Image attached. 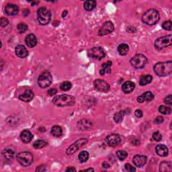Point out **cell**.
I'll return each instance as SVG.
<instances>
[{
	"mask_svg": "<svg viewBox=\"0 0 172 172\" xmlns=\"http://www.w3.org/2000/svg\"><path fill=\"white\" fill-rule=\"evenodd\" d=\"M153 70L155 73L159 77L170 76L172 73V62L171 61L166 62H160L155 64Z\"/></svg>",
	"mask_w": 172,
	"mask_h": 172,
	"instance_id": "6da1fadb",
	"label": "cell"
},
{
	"mask_svg": "<svg viewBox=\"0 0 172 172\" xmlns=\"http://www.w3.org/2000/svg\"><path fill=\"white\" fill-rule=\"evenodd\" d=\"M53 104L57 106L63 107L67 106H73L76 103V99L73 96L63 94V95L58 96L52 99Z\"/></svg>",
	"mask_w": 172,
	"mask_h": 172,
	"instance_id": "7a4b0ae2",
	"label": "cell"
},
{
	"mask_svg": "<svg viewBox=\"0 0 172 172\" xmlns=\"http://www.w3.org/2000/svg\"><path fill=\"white\" fill-rule=\"evenodd\" d=\"M159 13L156 10L150 9L143 13L142 20L148 25H154L157 24L159 20Z\"/></svg>",
	"mask_w": 172,
	"mask_h": 172,
	"instance_id": "3957f363",
	"label": "cell"
},
{
	"mask_svg": "<svg viewBox=\"0 0 172 172\" xmlns=\"http://www.w3.org/2000/svg\"><path fill=\"white\" fill-rule=\"evenodd\" d=\"M37 19L41 25L48 24L51 19V13L46 7H40L37 11Z\"/></svg>",
	"mask_w": 172,
	"mask_h": 172,
	"instance_id": "277c9868",
	"label": "cell"
},
{
	"mask_svg": "<svg viewBox=\"0 0 172 172\" xmlns=\"http://www.w3.org/2000/svg\"><path fill=\"white\" fill-rule=\"evenodd\" d=\"M18 163L24 167H28L33 162V155L30 152L24 151L18 153L16 156Z\"/></svg>",
	"mask_w": 172,
	"mask_h": 172,
	"instance_id": "5b68a950",
	"label": "cell"
},
{
	"mask_svg": "<svg viewBox=\"0 0 172 172\" xmlns=\"http://www.w3.org/2000/svg\"><path fill=\"white\" fill-rule=\"evenodd\" d=\"M172 44V35H167L165 37L158 38L155 42V47L158 50L164 49Z\"/></svg>",
	"mask_w": 172,
	"mask_h": 172,
	"instance_id": "8992f818",
	"label": "cell"
},
{
	"mask_svg": "<svg viewBox=\"0 0 172 172\" xmlns=\"http://www.w3.org/2000/svg\"><path fill=\"white\" fill-rule=\"evenodd\" d=\"M147 63V59L143 54H137L130 59V64L136 69L143 68Z\"/></svg>",
	"mask_w": 172,
	"mask_h": 172,
	"instance_id": "52a82bcc",
	"label": "cell"
},
{
	"mask_svg": "<svg viewBox=\"0 0 172 172\" xmlns=\"http://www.w3.org/2000/svg\"><path fill=\"white\" fill-rule=\"evenodd\" d=\"M52 80L51 74L48 71H45L38 77V84L41 88H46L51 84Z\"/></svg>",
	"mask_w": 172,
	"mask_h": 172,
	"instance_id": "ba28073f",
	"label": "cell"
},
{
	"mask_svg": "<svg viewBox=\"0 0 172 172\" xmlns=\"http://www.w3.org/2000/svg\"><path fill=\"white\" fill-rule=\"evenodd\" d=\"M88 55L94 59L101 60L106 56V53L101 47H93L88 51Z\"/></svg>",
	"mask_w": 172,
	"mask_h": 172,
	"instance_id": "9c48e42d",
	"label": "cell"
},
{
	"mask_svg": "<svg viewBox=\"0 0 172 172\" xmlns=\"http://www.w3.org/2000/svg\"><path fill=\"white\" fill-rule=\"evenodd\" d=\"M87 143V140L85 139V138H82V139H79L77 141H76V143H73V145H71L67 149V154L70 155H73L75 153L78 149L82 147L85 145L86 143Z\"/></svg>",
	"mask_w": 172,
	"mask_h": 172,
	"instance_id": "30bf717a",
	"label": "cell"
},
{
	"mask_svg": "<svg viewBox=\"0 0 172 172\" xmlns=\"http://www.w3.org/2000/svg\"><path fill=\"white\" fill-rule=\"evenodd\" d=\"M114 26L112 22L110 21H108L102 25L101 28L99 30L98 34L99 36H104L110 34L111 32L114 31Z\"/></svg>",
	"mask_w": 172,
	"mask_h": 172,
	"instance_id": "8fae6325",
	"label": "cell"
},
{
	"mask_svg": "<svg viewBox=\"0 0 172 172\" xmlns=\"http://www.w3.org/2000/svg\"><path fill=\"white\" fill-rule=\"evenodd\" d=\"M94 87L97 90L102 92H107L110 90V85L102 79H96L93 83Z\"/></svg>",
	"mask_w": 172,
	"mask_h": 172,
	"instance_id": "7c38bea8",
	"label": "cell"
},
{
	"mask_svg": "<svg viewBox=\"0 0 172 172\" xmlns=\"http://www.w3.org/2000/svg\"><path fill=\"white\" fill-rule=\"evenodd\" d=\"M106 142L110 147H116L120 143V137L117 134H111L106 138Z\"/></svg>",
	"mask_w": 172,
	"mask_h": 172,
	"instance_id": "4fadbf2b",
	"label": "cell"
},
{
	"mask_svg": "<svg viewBox=\"0 0 172 172\" xmlns=\"http://www.w3.org/2000/svg\"><path fill=\"white\" fill-rule=\"evenodd\" d=\"M147 158L145 155H136L132 159V162L134 163L135 165L138 168H141L145 165L147 163Z\"/></svg>",
	"mask_w": 172,
	"mask_h": 172,
	"instance_id": "5bb4252c",
	"label": "cell"
},
{
	"mask_svg": "<svg viewBox=\"0 0 172 172\" xmlns=\"http://www.w3.org/2000/svg\"><path fill=\"white\" fill-rule=\"evenodd\" d=\"M5 12L9 16H16L19 12V7L16 4H8L5 5Z\"/></svg>",
	"mask_w": 172,
	"mask_h": 172,
	"instance_id": "9a60e30c",
	"label": "cell"
},
{
	"mask_svg": "<svg viewBox=\"0 0 172 172\" xmlns=\"http://www.w3.org/2000/svg\"><path fill=\"white\" fill-rule=\"evenodd\" d=\"M154 98V95L153 94L151 91H146V92L143 93L142 95L139 96L137 98V101L139 103H143L145 101L150 102L153 100Z\"/></svg>",
	"mask_w": 172,
	"mask_h": 172,
	"instance_id": "2e32d148",
	"label": "cell"
},
{
	"mask_svg": "<svg viewBox=\"0 0 172 172\" xmlns=\"http://www.w3.org/2000/svg\"><path fill=\"white\" fill-rule=\"evenodd\" d=\"M15 52L16 55L20 58H25L28 55V51L24 45H18L16 46Z\"/></svg>",
	"mask_w": 172,
	"mask_h": 172,
	"instance_id": "e0dca14e",
	"label": "cell"
},
{
	"mask_svg": "<svg viewBox=\"0 0 172 172\" xmlns=\"http://www.w3.org/2000/svg\"><path fill=\"white\" fill-rule=\"evenodd\" d=\"M25 42L27 44L28 46L32 48L34 47L37 44V38L36 37V36L33 34H30L28 36H26V38H25Z\"/></svg>",
	"mask_w": 172,
	"mask_h": 172,
	"instance_id": "ac0fdd59",
	"label": "cell"
},
{
	"mask_svg": "<svg viewBox=\"0 0 172 172\" xmlns=\"http://www.w3.org/2000/svg\"><path fill=\"white\" fill-rule=\"evenodd\" d=\"M33 98H34V93L30 90H26L24 93H22V95L19 96V99L24 102H28L31 101Z\"/></svg>",
	"mask_w": 172,
	"mask_h": 172,
	"instance_id": "d6986e66",
	"label": "cell"
},
{
	"mask_svg": "<svg viewBox=\"0 0 172 172\" xmlns=\"http://www.w3.org/2000/svg\"><path fill=\"white\" fill-rule=\"evenodd\" d=\"M33 136L30 131L28 130H24L21 132L20 138L22 141L25 143H28L32 141Z\"/></svg>",
	"mask_w": 172,
	"mask_h": 172,
	"instance_id": "ffe728a7",
	"label": "cell"
},
{
	"mask_svg": "<svg viewBox=\"0 0 172 172\" xmlns=\"http://www.w3.org/2000/svg\"><path fill=\"white\" fill-rule=\"evenodd\" d=\"M135 84L132 82H126L124 83L122 87V90L125 93H130L135 90Z\"/></svg>",
	"mask_w": 172,
	"mask_h": 172,
	"instance_id": "44dd1931",
	"label": "cell"
},
{
	"mask_svg": "<svg viewBox=\"0 0 172 172\" xmlns=\"http://www.w3.org/2000/svg\"><path fill=\"white\" fill-rule=\"evenodd\" d=\"M157 154L161 157H165L168 155V149L164 145H159L155 148Z\"/></svg>",
	"mask_w": 172,
	"mask_h": 172,
	"instance_id": "7402d4cb",
	"label": "cell"
},
{
	"mask_svg": "<svg viewBox=\"0 0 172 172\" xmlns=\"http://www.w3.org/2000/svg\"><path fill=\"white\" fill-rule=\"evenodd\" d=\"M118 51L122 56H125L129 51V46L126 44H120L118 46Z\"/></svg>",
	"mask_w": 172,
	"mask_h": 172,
	"instance_id": "603a6c76",
	"label": "cell"
},
{
	"mask_svg": "<svg viewBox=\"0 0 172 172\" xmlns=\"http://www.w3.org/2000/svg\"><path fill=\"white\" fill-rule=\"evenodd\" d=\"M112 63L111 61H108L103 63L102 66V69L99 71V73H100L101 76H104V74L106 73H110V67L112 66Z\"/></svg>",
	"mask_w": 172,
	"mask_h": 172,
	"instance_id": "cb8c5ba5",
	"label": "cell"
},
{
	"mask_svg": "<svg viewBox=\"0 0 172 172\" xmlns=\"http://www.w3.org/2000/svg\"><path fill=\"white\" fill-rule=\"evenodd\" d=\"M160 171L163 172H170L172 170L171 168V163L170 162H163L160 164V168H159Z\"/></svg>",
	"mask_w": 172,
	"mask_h": 172,
	"instance_id": "d4e9b609",
	"label": "cell"
},
{
	"mask_svg": "<svg viewBox=\"0 0 172 172\" xmlns=\"http://www.w3.org/2000/svg\"><path fill=\"white\" fill-rule=\"evenodd\" d=\"M96 6V1H93V0H89V1H86L84 2V9L86 11H88V12H90V11H92L94 8Z\"/></svg>",
	"mask_w": 172,
	"mask_h": 172,
	"instance_id": "484cf974",
	"label": "cell"
},
{
	"mask_svg": "<svg viewBox=\"0 0 172 172\" xmlns=\"http://www.w3.org/2000/svg\"><path fill=\"white\" fill-rule=\"evenodd\" d=\"M2 155L5 159L10 161L13 159V156H14V151L11 149H5L2 152Z\"/></svg>",
	"mask_w": 172,
	"mask_h": 172,
	"instance_id": "4316f807",
	"label": "cell"
},
{
	"mask_svg": "<svg viewBox=\"0 0 172 172\" xmlns=\"http://www.w3.org/2000/svg\"><path fill=\"white\" fill-rule=\"evenodd\" d=\"M153 80V77L150 75H145V76H143L141 77L140 81H139V84L141 86L147 85L152 82Z\"/></svg>",
	"mask_w": 172,
	"mask_h": 172,
	"instance_id": "83f0119b",
	"label": "cell"
},
{
	"mask_svg": "<svg viewBox=\"0 0 172 172\" xmlns=\"http://www.w3.org/2000/svg\"><path fill=\"white\" fill-rule=\"evenodd\" d=\"M63 134V130L59 126H54L51 129V135L55 137H59Z\"/></svg>",
	"mask_w": 172,
	"mask_h": 172,
	"instance_id": "f1b7e54d",
	"label": "cell"
},
{
	"mask_svg": "<svg viewBox=\"0 0 172 172\" xmlns=\"http://www.w3.org/2000/svg\"><path fill=\"white\" fill-rule=\"evenodd\" d=\"M124 116V111H120V112L115 114L114 116V120L116 123H120L123 120Z\"/></svg>",
	"mask_w": 172,
	"mask_h": 172,
	"instance_id": "f546056e",
	"label": "cell"
},
{
	"mask_svg": "<svg viewBox=\"0 0 172 172\" xmlns=\"http://www.w3.org/2000/svg\"><path fill=\"white\" fill-rule=\"evenodd\" d=\"M47 142L46 141H45L44 140H42V139H40V140H38L37 141H35V142L34 143V144H33V147L35 149H42L43 147H46L47 145Z\"/></svg>",
	"mask_w": 172,
	"mask_h": 172,
	"instance_id": "4dcf8cb0",
	"label": "cell"
},
{
	"mask_svg": "<svg viewBox=\"0 0 172 172\" xmlns=\"http://www.w3.org/2000/svg\"><path fill=\"white\" fill-rule=\"evenodd\" d=\"M89 153L87 151H82L79 154V160L80 161L81 163H84L86 162L89 159Z\"/></svg>",
	"mask_w": 172,
	"mask_h": 172,
	"instance_id": "1f68e13d",
	"label": "cell"
},
{
	"mask_svg": "<svg viewBox=\"0 0 172 172\" xmlns=\"http://www.w3.org/2000/svg\"><path fill=\"white\" fill-rule=\"evenodd\" d=\"M159 111L160 113L163 114H170L171 112V109L170 107H167L165 106H161L159 108Z\"/></svg>",
	"mask_w": 172,
	"mask_h": 172,
	"instance_id": "d6a6232c",
	"label": "cell"
},
{
	"mask_svg": "<svg viewBox=\"0 0 172 172\" xmlns=\"http://www.w3.org/2000/svg\"><path fill=\"white\" fill-rule=\"evenodd\" d=\"M72 87V84L69 82H64L61 84L60 88L63 91H68Z\"/></svg>",
	"mask_w": 172,
	"mask_h": 172,
	"instance_id": "836d02e7",
	"label": "cell"
},
{
	"mask_svg": "<svg viewBox=\"0 0 172 172\" xmlns=\"http://www.w3.org/2000/svg\"><path fill=\"white\" fill-rule=\"evenodd\" d=\"M116 155H117V157H118L119 159L123 161L126 159L127 156H128V153H127L125 151L119 150L116 152Z\"/></svg>",
	"mask_w": 172,
	"mask_h": 172,
	"instance_id": "e575fe53",
	"label": "cell"
},
{
	"mask_svg": "<svg viewBox=\"0 0 172 172\" xmlns=\"http://www.w3.org/2000/svg\"><path fill=\"white\" fill-rule=\"evenodd\" d=\"M162 28L164 30H172V25H171V21L168 20L165 21L162 24Z\"/></svg>",
	"mask_w": 172,
	"mask_h": 172,
	"instance_id": "d590c367",
	"label": "cell"
},
{
	"mask_svg": "<svg viewBox=\"0 0 172 172\" xmlns=\"http://www.w3.org/2000/svg\"><path fill=\"white\" fill-rule=\"evenodd\" d=\"M18 30L19 32L24 33L28 30V26L24 23H20L18 25Z\"/></svg>",
	"mask_w": 172,
	"mask_h": 172,
	"instance_id": "8d00e7d4",
	"label": "cell"
},
{
	"mask_svg": "<svg viewBox=\"0 0 172 172\" xmlns=\"http://www.w3.org/2000/svg\"><path fill=\"white\" fill-rule=\"evenodd\" d=\"M153 138L156 141H160L162 138V135L160 134L159 132H155L153 134Z\"/></svg>",
	"mask_w": 172,
	"mask_h": 172,
	"instance_id": "74e56055",
	"label": "cell"
},
{
	"mask_svg": "<svg viewBox=\"0 0 172 172\" xmlns=\"http://www.w3.org/2000/svg\"><path fill=\"white\" fill-rule=\"evenodd\" d=\"M8 24H9V21H8L6 18H1V20H0V25H1V27L6 26Z\"/></svg>",
	"mask_w": 172,
	"mask_h": 172,
	"instance_id": "f35d334b",
	"label": "cell"
},
{
	"mask_svg": "<svg viewBox=\"0 0 172 172\" xmlns=\"http://www.w3.org/2000/svg\"><path fill=\"white\" fill-rule=\"evenodd\" d=\"M171 95H169L168 96L165 97V98L164 99V102L168 105H172V99H171Z\"/></svg>",
	"mask_w": 172,
	"mask_h": 172,
	"instance_id": "ab89813d",
	"label": "cell"
},
{
	"mask_svg": "<svg viewBox=\"0 0 172 172\" xmlns=\"http://www.w3.org/2000/svg\"><path fill=\"white\" fill-rule=\"evenodd\" d=\"M125 169L127 171H129V172H134L136 170L135 168L132 167L131 165L129 164V163H126V164L125 165Z\"/></svg>",
	"mask_w": 172,
	"mask_h": 172,
	"instance_id": "60d3db41",
	"label": "cell"
},
{
	"mask_svg": "<svg viewBox=\"0 0 172 172\" xmlns=\"http://www.w3.org/2000/svg\"><path fill=\"white\" fill-rule=\"evenodd\" d=\"M163 118L162 116H157V117L155 118V123L157 124H162L163 122Z\"/></svg>",
	"mask_w": 172,
	"mask_h": 172,
	"instance_id": "b9f144b4",
	"label": "cell"
},
{
	"mask_svg": "<svg viewBox=\"0 0 172 172\" xmlns=\"http://www.w3.org/2000/svg\"><path fill=\"white\" fill-rule=\"evenodd\" d=\"M57 93V90H56V89H55V88L50 89V90L48 91V94H49V96H55Z\"/></svg>",
	"mask_w": 172,
	"mask_h": 172,
	"instance_id": "7bdbcfd3",
	"label": "cell"
},
{
	"mask_svg": "<svg viewBox=\"0 0 172 172\" xmlns=\"http://www.w3.org/2000/svg\"><path fill=\"white\" fill-rule=\"evenodd\" d=\"M135 115L138 118H141L143 116V112H142V110H137L135 111Z\"/></svg>",
	"mask_w": 172,
	"mask_h": 172,
	"instance_id": "ee69618b",
	"label": "cell"
},
{
	"mask_svg": "<svg viewBox=\"0 0 172 172\" xmlns=\"http://www.w3.org/2000/svg\"><path fill=\"white\" fill-rule=\"evenodd\" d=\"M37 171H46V168L44 166H38V167L37 168V170H36Z\"/></svg>",
	"mask_w": 172,
	"mask_h": 172,
	"instance_id": "f6af8a7d",
	"label": "cell"
},
{
	"mask_svg": "<svg viewBox=\"0 0 172 172\" xmlns=\"http://www.w3.org/2000/svg\"><path fill=\"white\" fill-rule=\"evenodd\" d=\"M102 166H103L104 168H106V169L110 168V165L108 164V163L107 162H106L102 163Z\"/></svg>",
	"mask_w": 172,
	"mask_h": 172,
	"instance_id": "bcb514c9",
	"label": "cell"
},
{
	"mask_svg": "<svg viewBox=\"0 0 172 172\" xmlns=\"http://www.w3.org/2000/svg\"><path fill=\"white\" fill-rule=\"evenodd\" d=\"M76 171V168H68L66 170V171Z\"/></svg>",
	"mask_w": 172,
	"mask_h": 172,
	"instance_id": "7dc6e473",
	"label": "cell"
},
{
	"mask_svg": "<svg viewBox=\"0 0 172 172\" xmlns=\"http://www.w3.org/2000/svg\"><path fill=\"white\" fill-rule=\"evenodd\" d=\"M127 30H128V31L129 30L130 32H135V29L134 28H132V27L130 26V27L128 28V29H127Z\"/></svg>",
	"mask_w": 172,
	"mask_h": 172,
	"instance_id": "c3c4849f",
	"label": "cell"
},
{
	"mask_svg": "<svg viewBox=\"0 0 172 172\" xmlns=\"http://www.w3.org/2000/svg\"><path fill=\"white\" fill-rule=\"evenodd\" d=\"M23 13H24V16H27L29 14V10H24L23 11Z\"/></svg>",
	"mask_w": 172,
	"mask_h": 172,
	"instance_id": "681fc988",
	"label": "cell"
},
{
	"mask_svg": "<svg viewBox=\"0 0 172 172\" xmlns=\"http://www.w3.org/2000/svg\"><path fill=\"white\" fill-rule=\"evenodd\" d=\"M67 13H68V12H67V10H65L64 12H63V13H62V17H63V18H65V16H67Z\"/></svg>",
	"mask_w": 172,
	"mask_h": 172,
	"instance_id": "f907efd6",
	"label": "cell"
},
{
	"mask_svg": "<svg viewBox=\"0 0 172 172\" xmlns=\"http://www.w3.org/2000/svg\"><path fill=\"white\" fill-rule=\"evenodd\" d=\"M84 171H93L94 170L93 169H91V168H90V169H87V170H84Z\"/></svg>",
	"mask_w": 172,
	"mask_h": 172,
	"instance_id": "816d5d0a",
	"label": "cell"
}]
</instances>
